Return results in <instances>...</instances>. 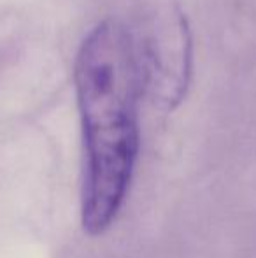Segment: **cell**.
Returning <instances> with one entry per match:
<instances>
[{"mask_svg":"<svg viewBox=\"0 0 256 258\" xmlns=\"http://www.w3.org/2000/svg\"><path fill=\"white\" fill-rule=\"evenodd\" d=\"M74 83L84 143L81 221L100 235L127 201L139 156L146 85L133 32L114 20L97 25L79 48Z\"/></svg>","mask_w":256,"mask_h":258,"instance_id":"1","label":"cell"},{"mask_svg":"<svg viewBox=\"0 0 256 258\" xmlns=\"http://www.w3.org/2000/svg\"><path fill=\"white\" fill-rule=\"evenodd\" d=\"M146 34H133L146 95L172 109L183 100L190 74V37L181 14H165L151 21Z\"/></svg>","mask_w":256,"mask_h":258,"instance_id":"2","label":"cell"}]
</instances>
